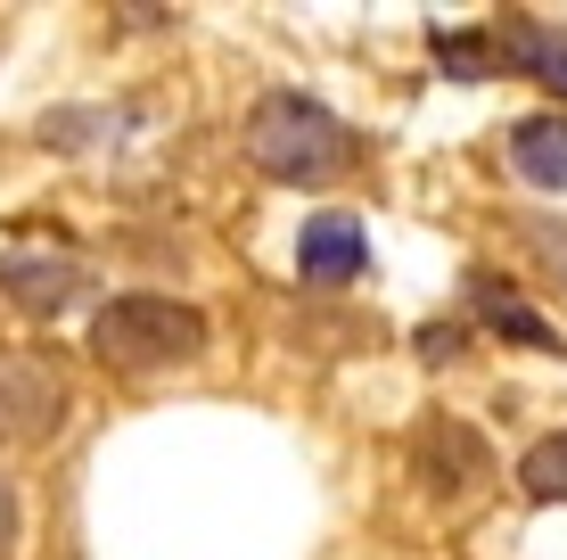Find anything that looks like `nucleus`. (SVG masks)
<instances>
[{"label": "nucleus", "mask_w": 567, "mask_h": 560, "mask_svg": "<svg viewBox=\"0 0 567 560\" xmlns=\"http://www.w3.org/2000/svg\"><path fill=\"white\" fill-rule=\"evenodd\" d=\"M420 355H436V363L461 355V330H420Z\"/></svg>", "instance_id": "obj_13"}, {"label": "nucleus", "mask_w": 567, "mask_h": 560, "mask_svg": "<svg viewBox=\"0 0 567 560\" xmlns=\"http://www.w3.org/2000/svg\"><path fill=\"white\" fill-rule=\"evenodd\" d=\"M518 487L535 495V503H567V429L535 437V446L518 454Z\"/></svg>", "instance_id": "obj_9"}, {"label": "nucleus", "mask_w": 567, "mask_h": 560, "mask_svg": "<svg viewBox=\"0 0 567 560\" xmlns=\"http://www.w3.org/2000/svg\"><path fill=\"white\" fill-rule=\"evenodd\" d=\"M535 247L559 264V281H567V231H551V223H543V231H535Z\"/></svg>", "instance_id": "obj_12"}, {"label": "nucleus", "mask_w": 567, "mask_h": 560, "mask_svg": "<svg viewBox=\"0 0 567 560\" xmlns=\"http://www.w3.org/2000/svg\"><path fill=\"white\" fill-rule=\"evenodd\" d=\"M511 165H518V182H535V190H567V115L559 108L511 124Z\"/></svg>", "instance_id": "obj_7"}, {"label": "nucleus", "mask_w": 567, "mask_h": 560, "mask_svg": "<svg viewBox=\"0 0 567 560\" xmlns=\"http://www.w3.org/2000/svg\"><path fill=\"white\" fill-rule=\"evenodd\" d=\"M436 58L461 74V83H485V67H494V42H485V33H436Z\"/></svg>", "instance_id": "obj_10"}, {"label": "nucleus", "mask_w": 567, "mask_h": 560, "mask_svg": "<svg viewBox=\"0 0 567 560\" xmlns=\"http://www.w3.org/2000/svg\"><path fill=\"white\" fill-rule=\"evenodd\" d=\"M66 379L50 355H0V446H50L66 429Z\"/></svg>", "instance_id": "obj_3"}, {"label": "nucleus", "mask_w": 567, "mask_h": 560, "mask_svg": "<svg viewBox=\"0 0 567 560\" xmlns=\"http://www.w3.org/2000/svg\"><path fill=\"white\" fill-rule=\"evenodd\" d=\"M485 42H494V67H518L526 83H543V91L567 100V33L559 26H543V17H502Z\"/></svg>", "instance_id": "obj_6"}, {"label": "nucleus", "mask_w": 567, "mask_h": 560, "mask_svg": "<svg viewBox=\"0 0 567 560\" xmlns=\"http://www.w3.org/2000/svg\"><path fill=\"white\" fill-rule=\"evenodd\" d=\"M362 264H370V231H362V215H305V231H297V273H305L312 288L362 281Z\"/></svg>", "instance_id": "obj_5"}, {"label": "nucleus", "mask_w": 567, "mask_h": 560, "mask_svg": "<svg viewBox=\"0 0 567 560\" xmlns=\"http://www.w3.org/2000/svg\"><path fill=\"white\" fill-rule=\"evenodd\" d=\"M91 355L115 371H182L206 355V314L182 297H156V288H124L91 314Z\"/></svg>", "instance_id": "obj_2"}, {"label": "nucleus", "mask_w": 567, "mask_h": 560, "mask_svg": "<svg viewBox=\"0 0 567 560\" xmlns=\"http://www.w3.org/2000/svg\"><path fill=\"white\" fill-rule=\"evenodd\" d=\"M247 157H256V173H271L288 190H321L346 173L354 141H346V124L312 91H264L256 115H247Z\"/></svg>", "instance_id": "obj_1"}, {"label": "nucleus", "mask_w": 567, "mask_h": 560, "mask_svg": "<svg viewBox=\"0 0 567 560\" xmlns=\"http://www.w3.org/2000/svg\"><path fill=\"white\" fill-rule=\"evenodd\" d=\"M468 297H477V322H485L494 338H518V346H535V355H559V330L518 297V288H502V281L477 273V288H468Z\"/></svg>", "instance_id": "obj_8"}, {"label": "nucleus", "mask_w": 567, "mask_h": 560, "mask_svg": "<svg viewBox=\"0 0 567 560\" xmlns=\"http://www.w3.org/2000/svg\"><path fill=\"white\" fill-rule=\"evenodd\" d=\"M83 288H91V281H83V264L58 256V247H0V297H9L17 314L50 322V314H66Z\"/></svg>", "instance_id": "obj_4"}, {"label": "nucleus", "mask_w": 567, "mask_h": 560, "mask_svg": "<svg viewBox=\"0 0 567 560\" xmlns=\"http://www.w3.org/2000/svg\"><path fill=\"white\" fill-rule=\"evenodd\" d=\"M17 544H25V511H17V487L0 478V560H9Z\"/></svg>", "instance_id": "obj_11"}]
</instances>
